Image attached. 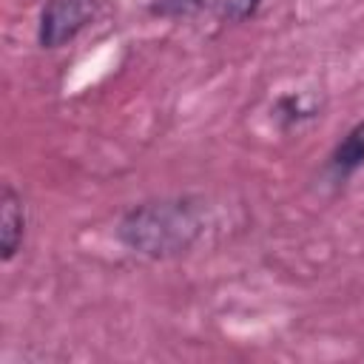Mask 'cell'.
Segmentation results:
<instances>
[{
	"label": "cell",
	"instance_id": "6da1fadb",
	"mask_svg": "<svg viewBox=\"0 0 364 364\" xmlns=\"http://www.w3.org/2000/svg\"><path fill=\"white\" fill-rule=\"evenodd\" d=\"M208 225V208L196 196H159L128 208L117 225L125 250L145 259H171L191 250Z\"/></svg>",
	"mask_w": 364,
	"mask_h": 364
},
{
	"label": "cell",
	"instance_id": "7a4b0ae2",
	"mask_svg": "<svg viewBox=\"0 0 364 364\" xmlns=\"http://www.w3.org/2000/svg\"><path fill=\"white\" fill-rule=\"evenodd\" d=\"M97 0H46L37 20V43L43 48H60L71 43L94 17Z\"/></svg>",
	"mask_w": 364,
	"mask_h": 364
},
{
	"label": "cell",
	"instance_id": "3957f363",
	"mask_svg": "<svg viewBox=\"0 0 364 364\" xmlns=\"http://www.w3.org/2000/svg\"><path fill=\"white\" fill-rule=\"evenodd\" d=\"M26 225H28V216H26L23 196L11 185H6L3 199H0V256L3 262H11L20 253L23 239H26Z\"/></svg>",
	"mask_w": 364,
	"mask_h": 364
},
{
	"label": "cell",
	"instance_id": "277c9868",
	"mask_svg": "<svg viewBox=\"0 0 364 364\" xmlns=\"http://www.w3.org/2000/svg\"><path fill=\"white\" fill-rule=\"evenodd\" d=\"M358 168H364V122H355L333 148L327 159V171L336 182L350 179Z\"/></svg>",
	"mask_w": 364,
	"mask_h": 364
},
{
	"label": "cell",
	"instance_id": "5b68a950",
	"mask_svg": "<svg viewBox=\"0 0 364 364\" xmlns=\"http://www.w3.org/2000/svg\"><path fill=\"white\" fill-rule=\"evenodd\" d=\"M208 6V0H156L151 6L154 14L168 17V20H179V17H191L196 11H202Z\"/></svg>",
	"mask_w": 364,
	"mask_h": 364
},
{
	"label": "cell",
	"instance_id": "8992f818",
	"mask_svg": "<svg viewBox=\"0 0 364 364\" xmlns=\"http://www.w3.org/2000/svg\"><path fill=\"white\" fill-rule=\"evenodd\" d=\"M264 0H219V17L228 23H245L250 20Z\"/></svg>",
	"mask_w": 364,
	"mask_h": 364
}]
</instances>
